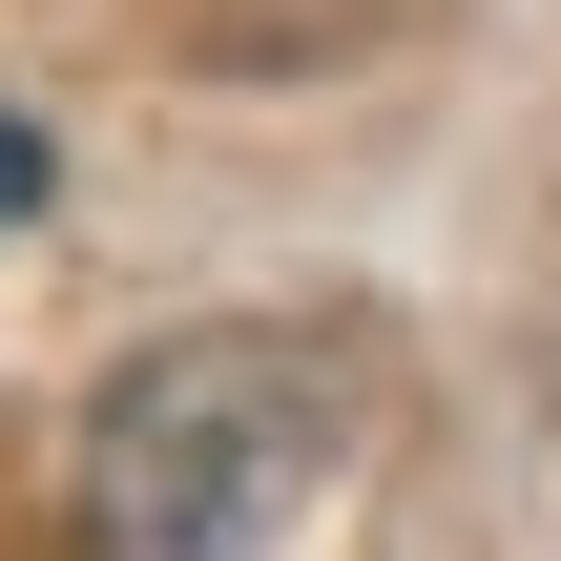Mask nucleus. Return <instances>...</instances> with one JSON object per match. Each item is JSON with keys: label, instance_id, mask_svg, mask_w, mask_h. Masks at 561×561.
I'll use <instances>...</instances> for the list:
<instances>
[{"label": "nucleus", "instance_id": "2", "mask_svg": "<svg viewBox=\"0 0 561 561\" xmlns=\"http://www.w3.org/2000/svg\"><path fill=\"white\" fill-rule=\"evenodd\" d=\"M0 208H42V125H0Z\"/></svg>", "mask_w": 561, "mask_h": 561}, {"label": "nucleus", "instance_id": "1", "mask_svg": "<svg viewBox=\"0 0 561 561\" xmlns=\"http://www.w3.org/2000/svg\"><path fill=\"white\" fill-rule=\"evenodd\" d=\"M354 479V354L291 312H208L83 396V561H291Z\"/></svg>", "mask_w": 561, "mask_h": 561}]
</instances>
